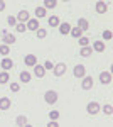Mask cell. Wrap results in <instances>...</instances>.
Wrapping results in <instances>:
<instances>
[{
    "label": "cell",
    "instance_id": "cell-28",
    "mask_svg": "<svg viewBox=\"0 0 113 127\" xmlns=\"http://www.w3.org/2000/svg\"><path fill=\"white\" fill-rule=\"evenodd\" d=\"M7 24L14 27V26H17V19H15L14 15H9V17H7Z\"/></svg>",
    "mask_w": 113,
    "mask_h": 127
},
{
    "label": "cell",
    "instance_id": "cell-12",
    "mask_svg": "<svg viewBox=\"0 0 113 127\" xmlns=\"http://www.w3.org/2000/svg\"><path fill=\"white\" fill-rule=\"evenodd\" d=\"M59 32L63 34V36H66L71 32V26H69V22H61L59 24Z\"/></svg>",
    "mask_w": 113,
    "mask_h": 127
},
{
    "label": "cell",
    "instance_id": "cell-1",
    "mask_svg": "<svg viewBox=\"0 0 113 127\" xmlns=\"http://www.w3.org/2000/svg\"><path fill=\"white\" fill-rule=\"evenodd\" d=\"M57 98H59V95H57V92H54V90H47L46 93H44V100H46L47 103H51V105L56 103Z\"/></svg>",
    "mask_w": 113,
    "mask_h": 127
},
{
    "label": "cell",
    "instance_id": "cell-5",
    "mask_svg": "<svg viewBox=\"0 0 113 127\" xmlns=\"http://www.w3.org/2000/svg\"><path fill=\"white\" fill-rule=\"evenodd\" d=\"M85 73H86V68L83 66V64H76L74 69H73V75H74L76 78H85L86 76Z\"/></svg>",
    "mask_w": 113,
    "mask_h": 127
},
{
    "label": "cell",
    "instance_id": "cell-19",
    "mask_svg": "<svg viewBox=\"0 0 113 127\" xmlns=\"http://www.w3.org/2000/svg\"><path fill=\"white\" fill-rule=\"evenodd\" d=\"M30 80H32V75H30L29 71H22V73H20V81H22V83H29Z\"/></svg>",
    "mask_w": 113,
    "mask_h": 127
},
{
    "label": "cell",
    "instance_id": "cell-32",
    "mask_svg": "<svg viewBox=\"0 0 113 127\" xmlns=\"http://www.w3.org/2000/svg\"><path fill=\"white\" fill-rule=\"evenodd\" d=\"M112 37H113L112 31H103V39H105V41H110Z\"/></svg>",
    "mask_w": 113,
    "mask_h": 127
},
{
    "label": "cell",
    "instance_id": "cell-23",
    "mask_svg": "<svg viewBox=\"0 0 113 127\" xmlns=\"http://www.w3.org/2000/svg\"><path fill=\"white\" fill-rule=\"evenodd\" d=\"M73 37H76V39H79L81 37V34H83V31L81 29H78V27H71V32H69Z\"/></svg>",
    "mask_w": 113,
    "mask_h": 127
},
{
    "label": "cell",
    "instance_id": "cell-14",
    "mask_svg": "<svg viewBox=\"0 0 113 127\" xmlns=\"http://www.w3.org/2000/svg\"><path fill=\"white\" fill-rule=\"evenodd\" d=\"M94 9H96V12H98V14H105V12L108 10V5H106V2H96Z\"/></svg>",
    "mask_w": 113,
    "mask_h": 127
},
{
    "label": "cell",
    "instance_id": "cell-21",
    "mask_svg": "<svg viewBox=\"0 0 113 127\" xmlns=\"http://www.w3.org/2000/svg\"><path fill=\"white\" fill-rule=\"evenodd\" d=\"M15 124H17L19 127H24L25 124H29V122H27V117H25V115H19V117L15 119Z\"/></svg>",
    "mask_w": 113,
    "mask_h": 127
},
{
    "label": "cell",
    "instance_id": "cell-13",
    "mask_svg": "<svg viewBox=\"0 0 113 127\" xmlns=\"http://www.w3.org/2000/svg\"><path fill=\"white\" fill-rule=\"evenodd\" d=\"M34 75L37 76V78H44V75H46V69L42 64H36L34 66Z\"/></svg>",
    "mask_w": 113,
    "mask_h": 127
},
{
    "label": "cell",
    "instance_id": "cell-15",
    "mask_svg": "<svg viewBox=\"0 0 113 127\" xmlns=\"http://www.w3.org/2000/svg\"><path fill=\"white\" fill-rule=\"evenodd\" d=\"M10 98H7V97H2L0 98V110H9L10 108Z\"/></svg>",
    "mask_w": 113,
    "mask_h": 127
},
{
    "label": "cell",
    "instance_id": "cell-17",
    "mask_svg": "<svg viewBox=\"0 0 113 127\" xmlns=\"http://www.w3.org/2000/svg\"><path fill=\"white\" fill-rule=\"evenodd\" d=\"M29 31H37L39 29V20L37 19H29L27 26H25Z\"/></svg>",
    "mask_w": 113,
    "mask_h": 127
},
{
    "label": "cell",
    "instance_id": "cell-27",
    "mask_svg": "<svg viewBox=\"0 0 113 127\" xmlns=\"http://www.w3.org/2000/svg\"><path fill=\"white\" fill-rule=\"evenodd\" d=\"M36 32H37V37H39V39H44V37L47 36V31H46V29H42V27H39Z\"/></svg>",
    "mask_w": 113,
    "mask_h": 127
},
{
    "label": "cell",
    "instance_id": "cell-22",
    "mask_svg": "<svg viewBox=\"0 0 113 127\" xmlns=\"http://www.w3.org/2000/svg\"><path fill=\"white\" fill-rule=\"evenodd\" d=\"M36 17H37V20L46 17V9L44 7H36Z\"/></svg>",
    "mask_w": 113,
    "mask_h": 127
},
{
    "label": "cell",
    "instance_id": "cell-8",
    "mask_svg": "<svg viewBox=\"0 0 113 127\" xmlns=\"http://www.w3.org/2000/svg\"><path fill=\"white\" fill-rule=\"evenodd\" d=\"M15 41H17V37H15L12 32H5V31H3V44L10 46V44H14Z\"/></svg>",
    "mask_w": 113,
    "mask_h": 127
},
{
    "label": "cell",
    "instance_id": "cell-35",
    "mask_svg": "<svg viewBox=\"0 0 113 127\" xmlns=\"http://www.w3.org/2000/svg\"><path fill=\"white\" fill-rule=\"evenodd\" d=\"M54 66H52V61H46L44 63V69H52Z\"/></svg>",
    "mask_w": 113,
    "mask_h": 127
},
{
    "label": "cell",
    "instance_id": "cell-6",
    "mask_svg": "<svg viewBox=\"0 0 113 127\" xmlns=\"http://www.w3.org/2000/svg\"><path fill=\"white\" fill-rule=\"evenodd\" d=\"M94 85V81H93V76H85L83 78V81H81V88L83 90H91Z\"/></svg>",
    "mask_w": 113,
    "mask_h": 127
},
{
    "label": "cell",
    "instance_id": "cell-20",
    "mask_svg": "<svg viewBox=\"0 0 113 127\" xmlns=\"http://www.w3.org/2000/svg\"><path fill=\"white\" fill-rule=\"evenodd\" d=\"M81 56H85V58H88V56H91L93 54V49H91V46H85V48H81Z\"/></svg>",
    "mask_w": 113,
    "mask_h": 127
},
{
    "label": "cell",
    "instance_id": "cell-18",
    "mask_svg": "<svg viewBox=\"0 0 113 127\" xmlns=\"http://www.w3.org/2000/svg\"><path fill=\"white\" fill-rule=\"evenodd\" d=\"M47 24L51 26V27H59V24H61V20L57 15H51L49 19H47Z\"/></svg>",
    "mask_w": 113,
    "mask_h": 127
},
{
    "label": "cell",
    "instance_id": "cell-36",
    "mask_svg": "<svg viewBox=\"0 0 113 127\" xmlns=\"http://www.w3.org/2000/svg\"><path fill=\"white\" fill-rule=\"evenodd\" d=\"M47 127H59V124H57V120H51V122L47 124Z\"/></svg>",
    "mask_w": 113,
    "mask_h": 127
},
{
    "label": "cell",
    "instance_id": "cell-37",
    "mask_svg": "<svg viewBox=\"0 0 113 127\" xmlns=\"http://www.w3.org/2000/svg\"><path fill=\"white\" fill-rule=\"evenodd\" d=\"M5 7H7V5H5V2H3V0H0V12H3Z\"/></svg>",
    "mask_w": 113,
    "mask_h": 127
},
{
    "label": "cell",
    "instance_id": "cell-11",
    "mask_svg": "<svg viewBox=\"0 0 113 127\" xmlns=\"http://www.w3.org/2000/svg\"><path fill=\"white\" fill-rule=\"evenodd\" d=\"M91 49H93V51H98V53H103L105 49H106V46H105L103 41H94L93 46H91Z\"/></svg>",
    "mask_w": 113,
    "mask_h": 127
},
{
    "label": "cell",
    "instance_id": "cell-2",
    "mask_svg": "<svg viewBox=\"0 0 113 127\" xmlns=\"http://www.w3.org/2000/svg\"><path fill=\"white\" fill-rule=\"evenodd\" d=\"M100 110H101V107H100L98 102H90V103L86 105V112H88L90 115H96Z\"/></svg>",
    "mask_w": 113,
    "mask_h": 127
},
{
    "label": "cell",
    "instance_id": "cell-26",
    "mask_svg": "<svg viewBox=\"0 0 113 127\" xmlns=\"http://www.w3.org/2000/svg\"><path fill=\"white\" fill-rule=\"evenodd\" d=\"M9 80H10V75L7 71H2V73H0V83H7Z\"/></svg>",
    "mask_w": 113,
    "mask_h": 127
},
{
    "label": "cell",
    "instance_id": "cell-25",
    "mask_svg": "<svg viewBox=\"0 0 113 127\" xmlns=\"http://www.w3.org/2000/svg\"><path fill=\"white\" fill-rule=\"evenodd\" d=\"M9 53H10V46H7V44H2V46H0V54H2V56L7 58Z\"/></svg>",
    "mask_w": 113,
    "mask_h": 127
},
{
    "label": "cell",
    "instance_id": "cell-38",
    "mask_svg": "<svg viewBox=\"0 0 113 127\" xmlns=\"http://www.w3.org/2000/svg\"><path fill=\"white\" fill-rule=\"evenodd\" d=\"M24 127H32V126H30V124H25V126H24Z\"/></svg>",
    "mask_w": 113,
    "mask_h": 127
},
{
    "label": "cell",
    "instance_id": "cell-33",
    "mask_svg": "<svg viewBox=\"0 0 113 127\" xmlns=\"http://www.w3.org/2000/svg\"><path fill=\"white\" fill-rule=\"evenodd\" d=\"M10 90H12V92H19L20 85H19V83H12V85H10Z\"/></svg>",
    "mask_w": 113,
    "mask_h": 127
},
{
    "label": "cell",
    "instance_id": "cell-9",
    "mask_svg": "<svg viewBox=\"0 0 113 127\" xmlns=\"http://www.w3.org/2000/svg\"><path fill=\"white\" fill-rule=\"evenodd\" d=\"M24 63H25V66H36V64H37V58H36V54H25Z\"/></svg>",
    "mask_w": 113,
    "mask_h": 127
},
{
    "label": "cell",
    "instance_id": "cell-29",
    "mask_svg": "<svg viewBox=\"0 0 113 127\" xmlns=\"http://www.w3.org/2000/svg\"><path fill=\"white\" fill-rule=\"evenodd\" d=\"M49 119H51V120H57V119H59V112H57V110H51V112H49Z\"/></svg>",
    "mask_w": 113,
    "mask_h": 127
},
{
    "label": "cell",
    "instance_id": "cell-4",
    "mask_svg": "<svg viewBox=\"0 0 113 127\" xmlns=\"http://www.w3.org/2000/svg\"><path fill=\"white\" fill-rule=\"evenodd\" d=\"M17 24H25V22H29V19H30V15H29L27 10H20L19 14H17Z\"/></svg>",
    "mask_w": 113,
    "mask_h": 127
},
{
    "label": "cell",
    "instance_id": "cell-7",
    "mask_svg": "<svg viewBox=\"0 0 113 127\" xmlns=\"http://www.w3.org/2000/svg\"><path fill=\"white\" fill-rule=\"evenodd\" d=\"M100 81H101L103 85H110V83H112V73H110V71H101V73H100Z\"/></svg>",
    "mask_w": 113,
    "mask_h": 127
},
{
    "label": "cell",
    "instance_id": "cell-10",
    "mask_svg": "<svg viewBox=\"0 0 113 127\" xmlns=\"http://www.w3.org/2000/svg\"><path fill=\"white\" fill-rule=\"evenodd\" d=\"M0 64H2V69H3V71H9V69L14 68V61H12L10 58H3Z\"/></svg>",
    "mask_w": 113,
    "mask_h": 127
},
{
    "label": "cell",
    "instance_id": "cell-30",
    "mask_svg": "<svg viewBox=\"0 0 113 127\" xmlns=\"http://www.w3.org/2000/svg\"><path fill=\"white\" fill-rule=\"evenodd\" d=\"M103 114H106V115H112V114H113V107L110 105V103L103 107Z\"/></svg>",
    "mask_w": 113,
    "mask_h": 127
},
{
    "label": "cell",
    "instance_id": "cell-34",
    "mask_svg": "<svg viewBox=\"0 0 113 127\" xmlns=\"http://www.w3.org/2000/svg\"><path fill=\"white\" fill-rule=\"evenodd\" d=\"M15 27H17V32H24L25 31V24H17Z\"/></svg>",
    "mask_w": 113,
    "mask_h": 127
},
{
    "label": "cell",
    "instance_id": "cell-16",
    "mask_svg": "<svg viewBox=\"0 0 113 127\" xmlns=\"http://www.w3.org/2000/svg\"><path fill=\"white\" fill-rule=\"evenodd\" d=\"M76 27H78V29H81L83 32H85V31L90 29V22H88L86 19H78V26H76Z\"/></svg>",
    "mask_w": 113,
    "mask_h": 127
},
{
    "label": "cell",
    "instance_id": "cell-31",
    "mask_svg": "<svg viewBox=\"0 0 113 127\" xmlns=\"http://www.w3.org/2000/svg\"><path fill=\"white\" fill-rule=\"evenodd\" d=\"M88 44H90V39L81 36V37H79V46H81V48H85V46H88Z\"/></svg>",
    "mask_w": 113,
    "mask_h": 127
},
{
    "label": "cell",
    "instance_id": "cell-3",
    "mask_svg": "<svg viewBox=\"0 0 113 127\" xmlns=\"http://www.w3.org/2000/svg\"><path fill=\"white\" fill-rule=\"evenodd\" d=\"M66 63H57V64H54V68H52V71H54V76H63L64 73H66Z\"/></svg>",
    "mask_w": 113,
    "mask_h": 127
},
{
    "label": "cell",
    "instance_id": "cell-24",
    "mask_svg": "<svg viewBox=\"0 0 113 127\" xmlns=\"http://www.w3.org/2000/svg\"><path fill=\"white\" fill-rule=\"evenodd\" d=\"M57 5V2L56 0H44V9H54V7H56Z\"/></svg>",
    "mask_w": 113,
    "mask_h": 127
}]
</instances>
